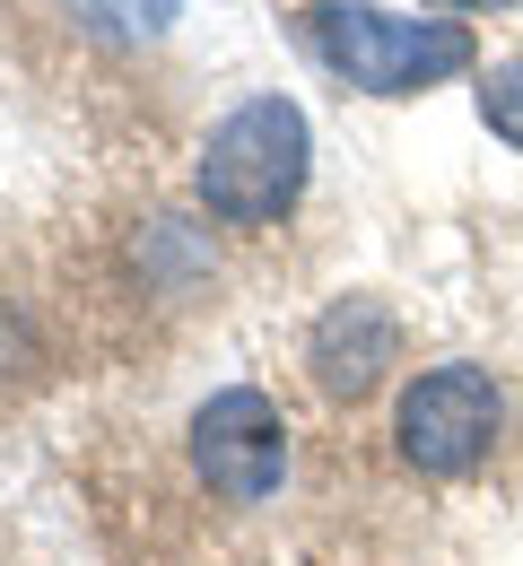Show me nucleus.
Masks as SVG:
<instances>
[{
    "mask_svg": "<svg viewBox=\"0 0 523 566\" xmlns=\"http://www.w3.org/2000/svg\"><path fill=\"white\" fill-rule=\"evenodd\" d=\"M506 444V384L471 357H446V366H419L393 410H384V453L410 489H462L498 462Z\"/></svg>",
    "mask_w": 523,
    "mask_h": 566,
    "instance_id": "obj_1",
    "label": "nucleus"
},
{
    "mask_svg": "<svg viewBox=\"0 0 523 566\" xmlns=\"http://www.w3.org/2000/svg\"><path fill=\"white\" fill-rule=\"evenodd\" d=\"M192 192H201L210 227H236V235L280 227L289 201L305 192V114L289 96H244V105H227L219 123H210V140H201Z\"/></svg>",
    "mask_w": 523,
    "mask_h": 566,
    "instance_id": "obj_2",
    "label": "nucleus"
},
{
    "mask_svg": "<svg viewBox=\"0 0 523 566\" xmlns=\"http://www.w3.org/2000/svg\"><path fill=\"white\" fill-rule=\"evenodd\" d=\"M305 44L358 96H419L437 78L471 71L480 53L462 18H393L375 0H305Z\"/></svg>",
    "mask_w": 523,
    "mask_h": 566,
    "instance_id": "obj_3",
    "label": "nucleus"
},
{
    "mask_svg": "<svg viewBox=\"0 0 523 566\" xmlns=\"http://www.w3.org/2000/svg\"><path fill=\"white\" fill-rule=\"evenodd\" d=\"M289 410L262 392V384H227L210 392L192 427H184V471H192V489L227 505V514H262L271 496L289 489Z\"/></svg>",
    "mask_w": 523,
    "mask_h": 566,
    "instance_id": "obj_4",
    "label": "nucleus"
},
{
    "mask_svg": "<svg viewBox=\"0 0 523 566\" xmlns=\"http://www.w3.org/2000/svg\"><path fill=\"white\" fill-rule=\"evenodd\" d=\"M297 366H305V392L323 410H358L367 392H384V375L401 366V323L384 296H332L297 340Z\"/></svg>",
    "mask_w": 523,
    "mask_h": 566,
    "instance_id": "obj_5",
    "label": "nucleus"
},
{
    "mask_svg": "<svg viewBox=\"0 0 523 566\" xmlns=\"http://www.w3.org/2000/svg\"><path fill=\"white\" fill-rule=\"evenodd\" d=\"M87 35H105V44H157L175 18H184V0H62Z\"/></svg>",
    "mask_w": 523,
    "mask_h": 566,
    "instance_id": "obj_6",
    "label": "nucleus"
},
{
    "mask_svg": "<svg viewBox=\"0 0 523 566\" xmlns=\"http://www.w3.org/2000/svg\"><path fill=\"white\" fill-rule=\"evenodd\" d=\"M480 123H489L506 148H523V53L480 78Z\"/></svg>",
    "mask_w": 523,
    "mask_h": 566,
    "instance_id": "obj_7",
    "label": "nucleus"
},
{
    "mask_svg": "<svg viewBox=\"0 0 523 566\" xmlns=\"http://www.w3.org/2000/svg\"><path fill=\"white\" fill-rule=\"evenodd\" d=\"M462 9H489V0H446V18H462Z\"/></svg>",
    "mask_w": 523,
    "mask_h": 566,
    "instance_id": "obj_8",
    "label": "nucleus"
}]
</instances>
